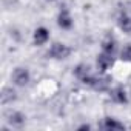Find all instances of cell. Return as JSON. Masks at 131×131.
I'll return each mask as SVG.
<instances>
[{
  "instance_id": "obj_1",
  "label": "cell",
  "mask_w": 131,
  "mask_h": 131,
  "mask_svg": "<svg viewBox=\"0 0 131 131\" xmlns=\"http://www.w3.org/2000/svg\"><path fill=\"white\" fill-rule=\"evenodd\" d=\"M71 52H73V49L67 43L54 42L48 49V57L52 59V60H65V59H68L71 56Z\"/></svg>"
},
{
  "instance_id": "obj_2",
  "label": "cell",
  "mask_w": 131,
  "mask_h": 131,
  "mask_svg": "<svg viewBox=\"0 0 131 131\" xmlns=\"http://www.w3.org/2000/svg\"><path fill=\"white\" fill-rule=\"evenodd\" d=\"M11 82L14 86L19 88H25L29 82H31V73L26 67H17L13 70L11 73Z\"/></svg>"
},
{
  "instance_id": "obj_3",
  "label": "cell",
  "mask_w": 131,
  "mask_h": 131,
  "mask_svg": "<svg viewBox=\"0 0 131 131\" xmlns=\"http://www.w3.org/2000/svg\"><path fill=\"white\" fill-rule=\"evenodd\" d=\"M111 85H113V79L106 76V73H100L94 76L93 82L90 83V88L94 90L96 93H108L111 90Z\"/></svg>"
},
{
  "instance_id": "obj_4",
  "label": "cell",
  "mask_w": 131,
  "mask_h": 131,
  "mask_svg": "<svg viewBox=\"0 0 131 131\" xmlns=\"http://www.w3.org/2000/svg\"><path fill=\"white\" fill-rule=\"evenodd\" d=\"M73 74H74V77H76L79 82H82V83H85V85H88V86H90V83L93 82V79H94V76H96L88 63H79V65H76Z\"/></svg>"
},
{
  "instance_id": "obj_5",
  "label": "cell",
  "mask_w": 131,
  "mask_h": 131,
  "mask_svg": "<svg viewBox=\"0 0 131 131\" xmlns=\"http://www.w3.org/2000/svg\"><path fill=\"white\" fill-rule=\"evenodd\" d=\"M57 26L63 31H70L73 26H74V20H73V16L70 13L68 8H62L57 14Z\"/></svg>"
},
{
  "instance_id": "obj_6",
  "label": "cell",
  "mask_w": 131,
  "mask_h": 131,
  "mask_svg": "<svg viewBox=\"0 0 131 131\" xmlns=\"http://www.w3.org/2000/svg\"><path fill=\"white\" fill-rule=\"evenodd\" d=\"M108 94H110V99H111L114 103H117V105H126V103H128L129 96H128L126 90H125L122 85L111 86V90L108 91Z\"/></svg>"
},
{
  "instance_id": "obj_7",
  "label": "cell",
  "mask_w": 131,
  "mask_h": 131,
  "mask_svg": "<svg viewBox=\"0 0 131 131\" xmlns=\"http://www.w3.org/2000/svg\"><path fill=\"white\" fill-rule=\"evenodd\" d=\"M96 65H97L99 73H106L108 70H111L114 67V56L106 54V52L102 51L96 59Z\"/></svg>"
},
{
  "instance_id": "obj_8",
  "label": "cell",
  "mask_w": 131,
  "mask_h": 131,
  "mask_svg": "<svg viewBox=\"0 0 131 131\" xmlns=\"http://www.w3.org/2000/svg\"><path fill=\"white\" fill-rule=\"evenodd\" d=\"M99 128L105 131H123L125 125L116 117H103L99 123Z\"/></svg>"
},
{
  "instance_id": "obj_9",
  "label": "cell",
  "mask_w": 131,
  "mask_h": 131,
  "mask_svg": "<svg viewBox=\"0 0 131 131\" xmlns=\"http://www.w3.org/2000/svg\"><path fill=\"white\" fill-rule=\"evenodd\" d=\"M49 37H51V32H49V29L45 28V26H39V28H36L34 32H32V42H34L36 46H43V45H46V43L49 42Z\"/></svg>"
},
{
  "instance_id": "obj_10",
  "label": "cell",
  "mask_w": 131,
  "mask_h": 131,
  "mask_svg": "<svg viewBox=\"0 0 131 131\" xmlns=\"http://www.w3.org/2000/svg\"><path fill=\"white\" fill-rule=\"evenodd\" d=\"M102 51L103 52H106V54H111V56H116L117 54V51H119V45H117V40H116V37L111 34V32H108L105 37H103V40H102Z\"/></svg>"
},
{
  "instance_id": "obj_11",
  "label": "cell",
  "mask_w": 131,
  "mask_h": 131,
  "mask_svg": "<svg viewBox=\"0 0 131 131\" xmlns=\"http://www.w3.org/2000/svg\"><path fill=\"white\" fill-rule=\"evenodd\" d=\"M117 26L122 32L131 34V14L126 9H120L117 16Z\"/></svg>"
},
{
  "instance_id": "obj_12",
  "label": "cell",
  "mask_w": 131,
  "mask_h": 131,
  "mask_svg": "<svg viewBox=\"0 0 131 131\" xmlns=\"http://www.w3.org/2000/svg\"><path fill=\"white\" fill-rule=\"evenodd\" d=\"M6 120H8V123H9L13 128H22V126L26 123V116H25L22 111H19V110H13V111L8 113Z\"/></svg>"
},
{
  "instance_id": "obj_13",
  "label": "cell",
  "mask_w": 131,
  "mask_h": 131,
  "mask_svg": "<svg viewBox=\"0 0 131 131\" xmlns=\"http://www.w3.org/2000/svg\"><path fill=\"white\" fill-rule=\"evenodd\" d=\"M0 96H2V103L3 105H13L17 100V97H19L14 86H3Z\"/></svg>"
},
{
  "instance_id": "obj_14",
  "label": "cell",
  "mask_w": 131,
  "mask_h": 131,
  "mask_svg": "<svg viewBox=\"0 0 131 131\" xmlns=\"http://www.w3.org/2000/svg\"><path fill=\"white\" fill-rule=\"evenodd\" d=\"M119 56H120V60H123L126 63H131V43L123 45V48L119 51Z\"/></svg>"
},
{
  "instance_id": "obj_15",
  "label": "cell",
  "mask_w": 131,
  "mask_h": 131,
  "mask_svg": "<svg viewBox=\"0 0 131 131\" xmlns=\"http://www.w3.org/2000/svg\"><path fill=\"white\" fill-rule=\"evenodd\" d=\"M79 129H91V125L83 123V125H80V126H79Z\"/></svg>"
},
{
  "instance_id": "obj_16",
  "label": "cell",
  "mask_w": 131,
  "mask_h": 131,
  "mask_svg": "<svg viewBox=\"0 0 131 131\" xmlns=\"http://www.w3.org/2000/svg\"><path fill=\"white\" fill-rule=\"evenodd\" d=\"M46 2H49V3H51V2H57V0H46Z\"/></svg>"
},
{
  "instance_id": "obj_17",
  "label": "cell",
  "mask_w": 131,
  "mask_h": 131,
  "mask_svg": "<svg viewBox=\"0 0 131 131\" xmlns=\"http://www.w3.org/2000/svg\"><path fill=\"white\" fill-rule=\"evenodd\" d=\"M128 8H129V9H128V11H129V14H131V3H129V6H128Z\"/></svg>"
},
{
  "instance_id": "obj_18",
  "label": "cell",
  "mask_w": 131,
  "mask_h": 131,
  "mask_svg": "<svg viewBox=\"0 0 131 131\" xmlns=\"http://www.w3.org/2000/svg\"><path fill=\"white\" fill-rule=\"evenodd\" d=\"M129 94H131V91H129Z\"/></svg>"
}]
</instances>
